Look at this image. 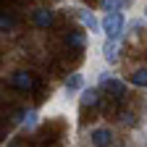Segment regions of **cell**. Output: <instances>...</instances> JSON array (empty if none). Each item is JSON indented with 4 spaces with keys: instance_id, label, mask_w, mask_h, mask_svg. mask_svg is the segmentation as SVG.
Listing matches in <instances>:
<instances>
[{
    "instance_id": "obj_1",
    "label": "cell",
    "mask_w": 147,
    "mask_h": 147,
    "mask_svg": "<svg viewBox=\"0 0 147 147\" xmlns=\"http://www.w3.org/2000/svg\"><path fill=\"white\" fill-rule=\"evenodd\" d=\"M123 29H126V18H123L121 11L105 13V16H102V34H105V40L118 42L121 37H123Z\"/></svg>"
},
{
    "instance_id": "obj_2",
    "label": "cell",
    "mask_w": 147,
    "mask_h": 147,
    "mask_svg": "<svg viewBox=\"0 0 147 147\" xmlns=\"http://www.w3.org/2000/svg\"><path fill=\"white\" fill-rule=\"evenodd\" d=\"M76 16H79V21L84 24V29H89V34H102V18H97L92 11L79 8V11H76Z\"/></svg>"
},
{
    "instance_id": "obj_3",
    "label": "cell",
    "mask_w": 147,
    "mask_h": 147,
    "mask_svg": "<svg viewBox=\"0 0 147 147\" xmlns=\"http://www.w3.org/2000/svg\"><path fill=\"white\" fill-rule=\"evenodd\" d=\"M89 142L95 147H110L113 144V131H110L108 126H95L89 131Z\"/></svg>"
},
{
    "instance_id": "obj_4",
    "label": "cell",
    "mask_w": 147,
    "mask_h": 147,
    "mask_svg": "<svg viewBox=\"0 0 147 147\" xmlns=\"http://www.w3.org/2000/svg\"><path fill=\"white\" fill-rule=\"evenodd\" d=\"M11 87L18 89V92H32L34 89V76L29 71H16V74H11Z\"/></svg>"
},
{
    "instance_id": "obj_5",
    "label": "cell",
    "mask_w": 147,
    "mask_h": 147,
    "mask_svg": "<svg viewBox=\"0 0 147 147\" xmlns=\"http://www.w3.org/2000/svg\"><path fill=\"white\" fill-rule=\"evenodd\" d=\"M32 24L37 29H50L55 24V13L50 8H37V11H32Z\"/></svg>"
},
{
    "instance_id": "obj_6",
    "label": "cell",
    "mask_w": 147,
    "mask_h": 147,
    "mask_svg": "<svg viewBox=\"0 0 147 147\" xmlns=\"http://www.w3.org/2000/svg\"><path fill=\"white\" fill-rule=\"evenodd\" d=\"M100 89H105L108 95H110V97H116V100H121V97L126 95V84H123L121 79H113V76H110L105 84H100Z\"/></svg>"
},
{
    "instance_id": "obj_7",
    "label": "cell",
    "mask_w": 147,
    "mask_h": 147,
    "mask_svg": "<svg viewBox=\"0 0 147 147\" xmlns=\"http://www.w3.org/2000/svg\"><path fill=\"white\" fill-rule=\"evenodd\" d=\"M97 102H100V87L82 89V95H79V105L82 108H95Z\"/></svg>"
},
{
    "instance_id": "obj_8",
    "label": "cell",
    "mask_w": 147,
    "mask_h": 147,
    "mask_svg": "<svg viewBox=\"0 0 147 147\" xmlns=\"http://www.w3.org/2000/svg\"><path fill=\"white\" fill-rule=\"evenodd\" d=\"M118 42H113V40H105V45H102V61L108 63V66H116L118 63Z\"/></svg>"
},
{
    "instance_id": "obj_9",
    "label": "cell",
    "mask_w": 147,
    "mask_h": 147,
    "mask_svg": "<svg viewBox=\"0 0 147 147\" xmlns=\"http://www.w3.org/2000/svg\"><path fill=\"white\" fill-rule=\"evenodd\" d=\"M63 89L68 92V95H74V92H82V89H84V74H82V71L68 74V79H66Z\"/></svg>"
},
{
    "instance_id": "obj_10",
    "label": "cell",
    "mask_w": 147,
    "mask_h": 147,
    "mask_svg": "<svg viewBox=\"0 0 147 147\" xmlns=\"http://www.w3.org/2000/svg\"><path fill=\"white\" fill-rule=\"evenodd\" d=\"M84 45H87L84 32H68L66 34V47H71V50H84Z\"/></svg>"
},
{
    "instance_id": "obj_11",
    "label": "cell",
    "mask_w": 147,
    "mask_h": 147,
    "mask_svg": "<svg viewBox=\"0 0 147 147\" xmlns=\"http://www.w3.org/2000/svg\"><path fill=\"white\" fill-rule=\"evenodd\" d=\"M131 3H134V0H102L100 8H102L105 13H116V11H126Z\"/></svg>"
},
{
    "instance_id": "obj_12",
    "label": "cell",
    "mask_w": 147,
    "mask_h": 147,
    "mask_svg": "<svg viewBox=\"0 0 147 147\" xmlns=\"http://www.w3.org/2000/svg\"><path fill=\"white\" fill-rule=\"evenodd\" d=\"M129 82H131L134 87H147V68H134L131 74H129Z\"/></svg>"
},
{
    "instance_id": "obj_13",
    "label": "cell",
    "mask_w": 147,
    "mask_h": 147,
    "mask_svg": "<svg viewBox=\"0 0 147 147\" xmlns=\"http://www.w3.org/2000/svg\"><path fill=\"white\" fill-rule=\"evenodd\" d=\"M37 121H40V116H37V110H26V118H24V126L26 129H34Z\"/></svg>"
},
{
    "instance_id": "obj_14",
    "label": "cell",
    "mask_w": 147,
    "mask_h": 147,
    "mask_svg": "<svg viewBox=\"0 0 147 147\" xmlns=\"http://www.w3.org/2000/svg\"><path fill=\"white\" fill-rule=\"evenodd\" d=\"M0 29H3V32H11L13 29V16L11 13H3V16H0Z\"/></svg>"
},
{
    "instance_id": "obj_15",
    "label": "cell",
    "mask_w": 147,
    "mask_h": 147,
    "mask_svg": "<svg viewBox=\"0 0 147 147\" xmlns=\"http://www.w3.org/2000/svg\"><path fill=\"white\" fill-rule=\"evenodd\" d=\"M144 18H147V5H144Z\"/></svg>"
}]
</instances>
